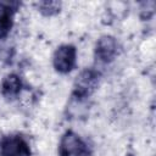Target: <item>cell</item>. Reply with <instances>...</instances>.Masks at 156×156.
Wrapping results in <instances>:
<instances>
[{"label": "cell", "mask_w": 156, "mask_h": 156, "mask_svg": "<svg viewBox=\"0 0 156 156\" xmlns=\"http://www.w3.org/2000/svg\"><path fill=\"white\" fill-rule=\"evenodd\" d=\"M60 156H90L84 141L73 132H66L58 147Z\"/></svg>", "instance_id": "6da1fadb"}, {"label": "cell", "mask_w": 156, "mask_h": 156, "mask_svg": "<svg viewBox=\"0 0 156 156\" xmlns=\"http://www.w3.org/2000/svg\"><path fill=\"white\" fill-rule=\"evenodd\" d=\"M99 84V74L93 69L83 71L74 82V95L78 99L89 96Z\"/></svg>", "instance_id": "7a4b0ae2"}, {"label": "cell", "mask_w": 156, "mask_h": 156, "mask_svg": "<svg viewBox=\"0 0 156 156\" xmlns=\"http://www.w3.org/2000/svg\"><path fill=\"white\" fill-rule=\"evenodd\" d=\"M76 48L73 45H61L54 54V67L60 73H68L76 65Z\"/></svg>", "instance_id": "3957f363"}, {"label": "cell", "mask_w": 156, "mask_h": 156, "mask_svg": "<svg viewBox=\"0 0 156 156\" xmlns=\"http://www.w3.org/2000/svg\"><path fill=\"white\" fill-rule=\"evenodd\" d=\"M4 156H30L27 141L20 135H9L1 141Z\"/></svg>", "instance_id": "277c9868"}, {"label": "cell", "mask_w": 156, "mask_h": 156, "mask_svg": "<svg viewBox=\"0 0 156 156\" xmlns=\"http://www.w3.org/2000/svg\"><path fill=\"white\" fill-rule=\"evenodd\" d=\"M117 54V43L113 37H101L95 46V55L102 62H111Z\"/></svg>", "instance_id": "5b68a950"}, {"label": "cell", "mask_w": 156, "mask_h": 156, "mask_svg": "<svg viewBox=\"0 0 156 156\" xmlns=\"http://www.w3.org/2000/svg\"><path fill=\"white\" fill-rule=\"evenodd\" d=\"M17 4L0 2V38L6 37L13 24V15L16 12Z\"/></svg>", "instance_id": "8992f818"}, {"label": "cell", "mask_w": 156, "mask_h": 156, "mask_svg": "<svg viewBox=\"0 0 156 156\" xmlns=\"http://www.w3.org/2000/svg\"><path fill=\"white\" fill-rule=\"evenodd\" d=\"M22 88V82L17 74H7L1 84L2 95L7 99H15Z\"/></svg>", "instance_id": "52a82bcc"}, {"label": "cell", "mask_w": 156, "mask_h": 156, "mask_svg": "<svg viewBox=\"0 0 156 156\" xmlns=\"http://www.w3.org/2000/svg\"><path fill=\"white\" fill-rule=\"evenodd\" d=\"M39 6V11L46 16H50V15H54V13H57L60 11V6L61 4L57 2V1H41L38 4Z\"/></svg>", "instance_id": "ba28073f"}, {"label": "cell", "mask_w": 156, "mask_h": 156, "mask_svg": "<svg viewBox=\"0 0 156 156\" xmlns=\"http://www.w3.org/2000/svg\"><path fill=\"white\" fill-rule=\"evenodd\" d=\"M0 156H4V154H2V147H1V143H0Z\"/></svg>", "instance_id": "9c48e42d"}]
</instances>
